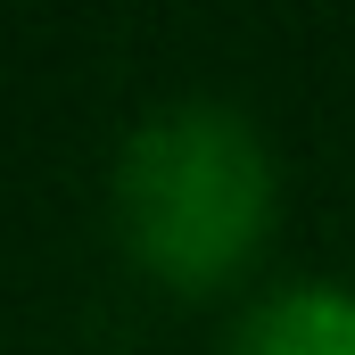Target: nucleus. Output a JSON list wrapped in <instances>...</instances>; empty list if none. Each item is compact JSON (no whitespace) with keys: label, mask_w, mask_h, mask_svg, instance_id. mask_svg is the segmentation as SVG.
Returning a JSON list of instances; mask_svg holds the SVG:
<instances>
[{"label":"nucleus","mask_w":355,"mask_h":355,"mask_svg":"<svg viewBox=\"0 0 355 355\" xmlns=\"http://www.w3.org/2000/svg\"><path fill=\"white\" fill-rule=\"evenodd\" d=\"M272 207V157L232 99H166L116 149V215L124 240L174 281L223 272Z\"/></svg>","instance_id":"obj_1"},{"label":"nucleus","mask_w":355,"mask_h":355,"mask_svg":"<svg viewBox=\"0 0 355 355\" xmlns=\"http://www.w3.org/2000/svg\"><path fill=\"white\" fill-rule=\"evenodd\" d=\"M223 355H355V289L331 272L272 281L265 297L240 306Z\"/></svg>","instance_id":"obj_2"}]
</instances>
